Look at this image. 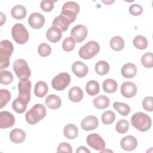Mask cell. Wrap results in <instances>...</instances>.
<instances>
[{
    "label": "cell",
    "instance_id": "cell-27",
    "mask_svg": "<svg viewBox=\"0 0 153 153\" xmlns=\"http://www.w3.org/2000/svg\"><path fill=\"white\" fill-rule=\"evenodd\" d=\"M109 99L105 95L99 96L93 100L94 106L99 109H103L108 108L109 105Z\"/></svg>",
    "mask_w": 153,
    "mask_h": 153
},
{
    "label": "cell",
    "instance_id": "cell-34",
    "mask_svg": "<svg viewBox=\"0 0 153 153\" xmlns=\"http://www.w3.org/2000/svg\"><path fill=\"white\" fill-rule=\"evenodd\" d=\"M134 46L139 50H144L148 46V41L146 38L142 35H137L133 40Z\"/></svg>",
    "mask_w": 153,
    "mask_h": 153
},
{
    "label": "cell",
    "instance_id": "cell-48",
    "mask_svg": "<svg viewBox=\"0 0 153 153\" xmlns=\"http://www.w3.org/2000/svg\"><path fill=\"white\" fill-rule=\"evenodd\" d=\"M103 3H105V4H108V3L111 4V3L114 2V1H112V2H109V1H103Z\"/></svg>",
    "mask_w": 153,
    "mask_h": 153
},
{
    "label": "cell",
    "instance_id": "cell-3",
    "mask_svg": "<svg viewBox=\"0 0 153 153\" xmlns=\"http://www.w3.org/2000/svg\"><path fill=\"white\" fill-rule=\"evenodd\" d=\"M14 47L11 41L4 39L0 43V69H5L10 65V59L13 52Z\"/></svg>",
    "mask_w": 153,
    "mask_h": 153
},
{
    "label": "cell",
    "instance_id": "cell-14",
    "mask_svg": "<svg viewBox=\"0 0 153 153\" xmlns=\"http://www.w3.org/2000/svg\"><path fill=\"white\" fill-rule=\"evenodd\" d=\"M98 119L94 115H88L84 117L81 122V128L85 131L94 130L98 127Z\"/></svg>",
    "mask_w": 153,
    "mask_h": 153
},
{
    "label": "cell",
    "instance_id": "cell-9",
    "mask_svg": "<svg viewBox=\"0 0 153 153\" xmlns=\"http://www.w3.org/2000/svg\"><path fill=\"white\" fill-rule=\"evenodd\" d=\"M31 82L28 79H23L18 83L19 97L25 100L27 103L30 99V89Z\"/></svg>",
    "mask_w": 153,
    "mask_h": 153
},
{
    "label": "cell",
    "instance_id": "cell-7",
    "mask_svg": "<svg viewBox=\"0 0 153 153\" xmlns=\"http://www.w3.org/2000/svg\"><path fill=\"white\" fill-rule=\"evenodd\" d=\"M11 35L14 40L19 44H24L29 39V33L22 23L15 24L11 29Z\"/></svg>",
    "mask_w": 153,
    "mask_h": 153
},
{
    "label": "cell",
    "instance_id": "cell-35",
    "mask_svg": "<svg viewBox=\"0 0 153 153\" xmlns=\"http://www.w3.org/2000/svg\"><path fill=\"white\" fill-rule=\"evenodd\" d=\"M13 81V75L8 71L1 70L0 73V82L4 85H8Z\"/></svg>",
    "mask_w": 153,
    "mask_h": 153
},
{
    "label": "cell",
    "instance_id": "cell-26",
    "mask_svg": "<svg viewBox=\"0 0 153 153\" xmlns=\"http://www.w3.org/2000/svg\"><path fill=\"white\" fill-rule=\"evenodd\" d=\"M63 134L66 138L74 139L78 136V129L75 124H68L64 127Z\"/></svg>",
    "mask_w": 153,
    "mask_h": 153
},
{
    "label": "cell",
    "instance_id": "cell-36",
    "mask_svg": "<svg viewBox=\"0 0 153 153\" xmlns=\"http://www.w3.org/2000/svg\"><path fill=\"white\" fill-rule=\"evenodd\" d=\"M11 98L10 92L6 89L0 90V108H4Z\"/></svg>",
    "mask_w": 153,
    "mask_h": 153
},
{
    "label": "cell",
    "instance_id": "cell-44",
    "mask_svg": "<svg viewBox=\"0 0 153 153\" xmlns=\"http://www.w3.org/2000/svg\"><path fill=\"white\" fill-rule=\"evenodd\" d=\"M56 1H48V0H44L42 1L40 4L41 8L46 12L51 11L54 8V3Z\"/></svg>",
    "mask_w": 153,
    "mask_h": 153
},
{
    "label": "cell",
    "instance_id": "cell-37",
    "mask_svg": "<svg viewBox=\"0 0 153 153\" xmlns=\"http://www.w3.org/2000/svg\"><path fill=\"white\" fill-rule=\"evenodd\" d=\"M142 65L146 68H152L153 66V54L151 52L145 53L141 57Z\"/></svg>",
    "mask_w": 153,
    "mask_h": 153
},
{
    "label": "cell",
    "instance_id": "cell-31",
    "mask_svg": "<svg viewBox=\"0 0 153 153\" xmlns=\"http://www.w3.org/2000/svg\"><path fill=\"white\" fill-rule=\"evenodd\" d=\"M85 90L88 95L96 96L99 92V84L95 80H90L86 84Z\"/></svg>",
    "mask_w": 153,
    "mask_h": 153
},
{
    "label": "cell",
    "instance_id": "cell-45",
    "mask_svg": "<svg viewBox=\"0 0 153 153\" xmlns=\"http://www.w3.org/2000/svg\"><path fill=\"white\" fill-rule=\"evenodd\" d=\"M57 152H72V148L71 145L66 142H62L60 143L57 148Z\"/></svg>",
    "mask_w": 153,
    "mask_h": 153
},
{
    "label": "cell",
    "instance_id": "cell-25",
    "mask_svg": "<svg viewBox=\"0 0 153 153\" xmlns=\"http://www.w3.org/2000/svg\"><path fill=\"white\" fill-rule=\"evenodd\" d=\"M48 90V85L44 81H39L35 85L34 93L36 97H44L47 94Z\"/></svg>",
    "mask_w": 153,
    "mask_h": 153
},
{
    "label": "cell",
    "instance_id": "cell-29",
    "mask_svg": "<svg viewBox=\"0 0 153 153\" xmlns=\"http://www.w3.org/2000/svg\"><path fill=\"white\" fill-rule=\"evenodd\" d=\"M110 46L115 51H121L124 47V41L121 36H115L110 41Z\"/></svg>",
    "mask_w": 153,
    "mask_h": 153
},
{
    "label": "cell",
    "instance_id": "cell-33",
    "mask_svg": "<svg viewBox=\"0 0 153 153\" xmlns=\"http://www.w3.org/2000/svg\"><path fill=\"white\" fill-rule=\"evenodd\" d=\"M113 107L123 116H127L130 112V107L125 103L115 102L113 103Z\"/></svg>",
    "mask_w": 153,
    "mask_h": 153
},
{
    "label": "cell",
    "instance_id": "cell-4",
    "mask_svg": "<svg viewBox=\"0 0 153 153\" xmlns=\"http://www.w3.org/2000/svg\"><path fill=\"white\" fill-rule=\"evenodd\" d=\"M99 50V44L95 41H90L79 48L78 54L83 59H90L96 56Z\"/></svg>",
    "mask_w": 153,
    "mask_h": 153
},
{
    "label": "cell",
    "instance_id": "cell-2",
    "mask_svg": "<svg viewBox=\"0 0 153 153\" xmlns=\"http://www.w3.org/2000/svg\"><path fill=\"white\" fill-rule=\"evenodd\" d=\"M46 112L45 107L43 105L36 103L26 112L25 118L29 124L35 125L45 117Z\"/></svg>",
    "mask_w": 153,
    "mask_h": 153
},
{
    "label": "cell",
    "instance_id": "cell-1",
    "mask_svg": "<svg viewBox=\"0 0 153 153\" xmlns=\"http://www.w3.org/2000/svg\"><path fill=\"white\" fill-rule=\"evenodd\" d=\"M131 124L140 131H146L151 127L152 121L149 116L142 112L134 114L131 118Z\"/></svg>",
    "mask_w": 153,
    "mask_h": 153
},
{
    "label": "cell",
    "instance_id": "cell-43",
    "mask_svg": "<svg viewBox=\"0 0 153 153\" xmlns=\"http://www.w3.org/2000/svg\"><path fill=\"white\" fill-rule=\"evenodd\" d=\"M129 13L132 16H137L140 15L143 12V8L142 7L137 4H131L128 9Z\"/></svg>",
    "mask_w": 153,
    "mask_h": 153
},
{
    "label": "cell",
    "instance_id": "cell-42",
    "mask_svg": "<svg viewBox=\"0 0 153 153\" xmlns=\"http://www.w3.org/2000/svg\"><path fill=\"white\" fill-rule=\"evenodd\" d=\"M153 98L152 96H147L143 99L142 100V107L143 108L147 111L151 112L153 110Z\"/></svg>",
    "mask_w": 153,
    "mask_h": 153
},
{
    "label": "cell",
    "instance_id": "cell-41",
    "mask_svg": "<svg viewBox=\"0 0 153 153\" xmlns=\"http://www.w3.org/2000/svg\"><path fill=\"white\" fill-rule=\"evenodd\" d=\"M38 52L41 56L47 57L50 54L51 52V48L48 44L46 43H42L38 46Z\"/></svg>",
    "mask_w": 153,
    "mask_h": 153
},
{
    "label": "cell",
    "instance_id": "cell-22",
    "mask_svg": "<svg viewBox=\"0 0 153 153\" xmlns=\"http://www.w3.org/2000/svg\"><path fill=\"white\" fill-rule=\"evenodd\" d=\"M82 90L79 87H72L68 93V97L70 100L73 102H79L83 98Z\"/></svg>",
    "mask_w": 153,
    "mask_h": 153
},
{
    "label": "cell",
    "instance_id": "cell-24",
    "mask_svg": "<svg viewBox=\"0 0 153 153\" xmlns=\"http://www.w3.org/2000/svg\"><path fill=\"white\" fill-rule=\"evenodd\" d=\"M26 8L21 5H16L14 6L11 11V16L13 18L17 20H22L26 16Z\"/></svg>",
    "mask_w": 153,
    "mask_h": 153
},
{
    "label": "cell",
    "instance_id": "cell-13",
    "mask_svg": "<svg viewBox=\"0 0 153 153\" xmlns=\"http://www.w3.org/2000/svg\"><path fill=\"white\" fill-rule=\"evenodd\" d=\"M15 123V118L12 113L8 111L0 112V128H6L11 127Z\"/></svg>",
    "mask_w": 153,
    "mask_h": 153
},
{
    "label": "cell",
    "instance_id": "cell-23",
    "mask_svg": "<svg viewBox=\"0 0 153 153\" xmlns=\"http://www.w3.org/2000/svg\"><path fill=\"white\" fill-rule=\"evenodd\" d=\"M71 23L65 17L61 15L56 17L53 21V25L59 27L62 32L66 31Z\"/></svg>",
    "mask_w": 153,
    "mask_h": 153
},
{
    "label": "cell",
    "instance_id": "cell-32",
    "mask_svg": "<svg viewBox=\"0 0 153 153\" xmlns=\"http://www.w3.org/2000/svg\"><path fill=\"white\" fill-rule=\"evenodd\" d=\"M95 71L99 75H105L109 72V65L106 61L100 60L95 65Z\"/></svg>",
    "mask_w": 153,
    "mask_h": 153
},
{
    "label": "cell",
    "instance_id": "cell-21",
    "mask_svg": "<svg viewBox=\"0 0 153 153\" xmlns=\"http://www.w3.org/2000/svg\"><path fill=\"white\" fill-rule=\"evenodd\" d=\"M137 74V67L132 63H127L125 64L121 68V74L126 78H132L136 76Z\"/></svg>",
    "mask_w": 153,
    "mask_h": 153
},
{
    "label": "cell",
    "instance_id": "cell-38",
    "mask_svg": "<svg viewBox=\"0 0 153 153\" xmlns=\"http://www.w3.org/2000/svg\"><path fill=\"white\" fill-rule=\"evenodd\" d=\"M102 121L106 125L111 124L115 119V113L112 111H107L104 112L101 116Z\"/></svg>",
    "mask_w": 153,
    "mask_h": 153
},
{
    "label": "cell",
    "instance_id": "cell-11",
    "mask_svg": "<svg viewBox=\"0 0 153 153\" xmlns=\"http://www.w3.org/2000/svg\"><path fill=\"white\" fill-rule=\"evenodd\" d=\"M87 29L84 25H78L72 29L71 36L77 42H81L87 37Z\"/></svg>",
    "mask_w": 153,
    "mask_h": 153
},
{
    "label": "cell",
    "instance_id": "cell-40",
    "mask_svg": "<svg viewBox=\"0 0 153 153\" xmlns=\"http://www.w3.org/2000/svg\"><path fill=\"white\" fill-rule=\"evenodd\" d=\"M75 46V41L71 36L66 38L63 40L62 43L63 49L67 52L73 50L74 49Z\"/></svg>",
    "mask_w": 153,
    "mask_h": 153
},
{
    "label": "cell",
    "instance_id": "cell-30",
    "mask_svg": "<svg viewBox=\"0 0 153 153\" xmlns=\"http://www.w3.org/2000/svg\"><path fill=\"white\" fill-rule=\"evenodd\" d=\"M118 84L117 82L111 78L105 79L103 82V89L105 92L108 93H112L117 91Z\"/></svg>",
    "mask_w": 153,
    "mask_h": 153
},
{
    "label": "cell",
    "instance_id": "cell-10",
    "mask_svg": "<svg viewBox=\"0 0 153 153\" xmlns=\"http://www.w3.org/2000/svg\"><path fill=\"white\" fill-rule=\"evenodd\" d=\"M87 143L92 148L97 151L105 149V142L102 137L97 133H91L87 136Z\"/></svg>",
    "mask_w": 153,
    "mask_h": 153
},
{
    "label": "cell",
    "instance_id": "cell-46",
    "mask_svg": "<svg viewBox=\"0 0 153 153\" xmlns=\"http://www.w3.org/2000/svg\"><path fill=\"white\" fill-rule=\"evenodd\" d=\"M76 152H88V153H90V150H88L86 147L84 146H79L78 148V149H76Z\"/></svg>",
    "mask_w": 153,
    "mask_h": 153
},
{
    "label": "cell",
    "instance_id": "cell-20",
    "mask_svg": "<svg viewBox=\"0 0 153 153\" xmlns=\"http://www.w3.org/2000/svg\"><path fill=\"white\" fill-rule=\"evenodd\" d=\"M45 104L50 109H56L60 107L62 100L58 96L51 94L47 96L45 100Z\"/></svg>",
    "mask_w": 153,
    "mask_h": 153
},
{
    "label": "cell",
    "instance_id": "cell-16",
    "mask_svg": "<svg viewBox=\"0 0 153 153\" xmlns=\"http://www.w3.org/2000/svg\"><path fill=\"white\" fill-rule=\"evenodd\" d=\"M121 148L127 151H131L135 149L137 146V140L135 137L128 135L124 137L120 141Z\"/></svg>",
    "mask_w": 153,
    "mask_h": 153
},
{
    "label": "cell",
    "instance_id": "cell-47",
    "mask_svg": "<svg viewBox=\"0 0 153 153\" xmlns=\"http://www.w3.org/2000/svg\"><path fill=\"white\" fill-rule=\"evenodd\" d=\"M0 14H1V26H2V25H3V24H4V23H5V21H6V17H5V15H4V14L2 13V12H1L0 13Z\"/></svg>",
    "mask_w": 153,
    "mask_h": 153
},
{
    "label": "cell",
    "instance_id": "cell-15",
    "mask_svg": "<svg viewBox=\"0 0 153 153\" xmlns=\"http://www.w3.org/2000/svg\"><path fill=\"white\" fill-rule=\"evenodd\" d=\"M28 23L31 27L35 29H39L45 23L44 16L39 13H33L29 17Z\"/></svg>",
    "mask_w": 153,
    "mask_h": 153
},
{
    "label": "cell",
    "instance_id": "cell-28",
    "mask_svg": "<svg viewBox=\"0 0 153 153\" xmlns=\"http://www.w3.org/2000/svg\"><path fill=\"white\" fill-rule=\"evenodd\" d=\"M27 103L26 101L18 97L13 102L12 108L17 113L22 114L26 110Z\"/></svg>",
    "mask_w": 153,
    "mask_h": 153
},
{
    "label": "cell",
    "instance_id": "cell-19",
    "mask_svg": "<svg viewBox=\"0 0 153 153\" xmlns=\"http://www.w3.org/2000/svg\"><path fill=\"white\" fill-rule=\"evenodd\" d=\"M26 138V133L22 129L16 128L12 130L10 133V139L14 143H21Z\"/></svg>",
    "mask_w": 153,
    "mask_h": 153
},
{
    "label": "cell",
    "instance_id": "cell-5",
    "mask_svg": "<svg viewBox=\"0 0 153 153\" xmlns=\"http://www.w3.org/2000/svg\"><path fill=\"white\" fill-rule=\"evenodd\" d=\"M79 10V6L76 2L68 1L63 4L60 15L67 19L71 23H72L75 20Z\"/></svg>",
    "mask_w": 153,
    "mask_h": 153
},
{
    "label": "cell",
    "instance_id": "cell-39",
    "mask_svg": "<svg viewBox=\"0 0 153 153\" xmlns=\"http://www.w3.org/2000/svg\"><path fill=\"white\" fill-rule=\"evenodd\" d=\"M116 130L120 134L126 133L129 128V123L126 120H120L117 122L115 126Z\"/></svg>",
    "mask_w": 153,
    "mask_h": 153
},
{
    "label": "cell",
    "instance_id": "cell-6",
    "mask_svg": "<svg viewBox=\"0 0 153 153\" xmlns=\"http://www.w3.org/2000/svg\"><path fill=\"white\" fill-rule=\"evenodd\" d=\"M13 68L19 79H29L30 78L31 71L25 60L22 59L16 60L13 63Z\"/></svg>",
    "mask_w": 153,
    "mask_h": 153
},
{
    "label": "cell",
    "instance_id": "cell-8",
    "mask_svg": "<svg viewBox=\"0 0 153 153\" xmlns=\"http://www.w3.org/2000/svg\"><path fill=\"white\" fill-rule=\"evenodd\" d=\"M71 82V76L66 72H61L54 77L51 81L53 88L58 91L65 90Z\"/></svg>",
    "mask_w": 153,
    "mask_h": 153
},
{
    "label": "cell",
    "instance_id": "cell-18",
    "mask_svg": "<svg viewBox=\"0 0 153 153\" xmlns=\"http://www.w3.org/2000/svg\"><path fill=\"white\" fill-rule=\"evenodd\" d=\"M62 31L56 26L50 27L47 31L46 36L50 42L55 43L59 41L62 38Z\"/></svg>",
    "mask_w": 153,
    "mask_h": 153
},
{
    "label": "cell",
    "instance_id": "cell-12",
    "mask_svg": "<svg viewBox=\"0 0 153 153\" xmlns=\"http://www.w3.org/2000/svg\"><path fill=\"white\" fill-rule=\"evenodd\" d=\"M121 93L126 98H131L137 93V86L132 82H124L121 86Z\"/></svg>",
    "mask_w": 153,
    "mask_h": 153
},
{
    "label": "cell",
    "instance_id": "cell-17",
    "mask_svg": "<svg viewBox=\"0 0 153 153\" xmlns=\"http://www.w3.org/2000/svg\"><path fill=\"white\" fill-rule=\"evenodd\" d=\"M72 70L74 74L79 78L85 76L88 72V69L86 65L80 61H76L74 62L72 65Z\"/></svg>",
    "mask_w": 153,
    "mask_h": 153
}]
</instances>
